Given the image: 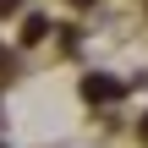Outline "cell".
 Masks as SVG:
<instances>
[{"mask_svg": "<svg viewBox=\"0 0 148 148\" xmlns=\"http://www.w3.org/2000/svg\"><path fill=\"white\" fill-rule=\"evenodd\" d=\"M121 93H126V82H115V77H104V71L82 77V99H93V104H110V99H121Z\"/></svg>", "mask_w": 148, "mask_h": 148, "instance_id": "cell-1", "label": "cell"}, {"mask_svg": "<svg viewBox=\"0 0 148 148\" xmlns=\"http://www.w3.org/2000/svg\"><path fill=\"white\" fill-rule=\"evenodd\" d=\"M44 33H49V22H44V16H27V22H22V44H38Z\"/></svg>", "mask_w": 148, "mask_h": 148, "instance_id": "cell-2", "label": "cell"}, {"mask_svg": "<svg viewBox=\"0 0 148 148\" xmlns=\"http://www.w3.org/2000/svg\"><path fill=\"white\" fill-rule=\"evenodd\" d=\"M16 5H22V0H0V16H11V11H16Z\"/></svg>", "mask_w": 148, "mask_h": 148, "instance_id": "cell-3", "label": "cell"}, {"mask_svg": "<svg viewBox=\"0 0 148 148\" xmlns=\"http://www.w3.org/2000/svg\"><path fill=\"white\" fill-rule=\"evenodd\" d=\"M137 132H143V143H148V115H143V121H137Z\"/></svg>", "mask_w": 148, "mask_h": 148, "instance_id": "cell-4", "label": "cell"}, {"mask_svg": "<svg viewBox=\"0 0 148 148\" xmlns=\"http://www.w3.org/2000/svg\"><path fill=\"white\" fill-rule=\"evenodd\" d=\"M77 5H88V0H77Z\"/></svg>", "mask_w": 148, "mask_h": 148, "instance_id": "cell-5", "label": "cell"}]
</instances>
